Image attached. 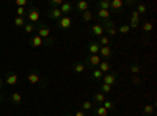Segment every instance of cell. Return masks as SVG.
I'll list each match as a JSON object with an SVG mask.
<instances>
[{
  "label": "cell",
  "mask_w": 157,
  "mask_h": 116,
  "mask_svg": "<svg viewBox=\"0 0 157 116\" xmlns=\"http://www.w3.org/2000/svg\"><path fill=\"white\" fill-rule=\"evenodd\" d=\"M123 6H124L123 0H112L110 2V11H119Z\"/></svg>",
  "instance_id": "5bb4252c"
},
{
  "label": "cell",
  "mask_w": 157,
  "mask_h": 116,
  "mask_svg": "<svg viewBox=\"0 0 157 116\" xmlns=\"http://www.w3.org/2000/svg\"><path fill=\"white\" fill-rule=\"evenodd\" d=\"M131 72H132V75H140V66L138 65H131Z\"/></svg>",
  "instance_id": "1f68e13d"
},
{
  "label": "cell",
  "mask_w": 157,
  "mask_h": 116,
  "mask_svg": "<svg viewBox=\"0 0 157 116\" xmlns=\"http://www.w3.org/2000/svg\"><path fill=\"white\" fill-rule=\"evenodd\" d=\"M41 116H44V114H41Z\"/></svg>",
  "instance_id": "7dc6e473"
},
{
  "label": "cell",
  "mask_w": 157,
  "mask_h": 116,
  "mask_svg": "<svg viewBox=\"0 0 157 116\" xmlns=\"http://www.w3.org/2000/svg\"><path fill=\"white\" fill-rule=\"evenodd\" d=\"M142 28H143V31H145V33H151V31H152V28H154V25H152V22H145Z\"/></svg>",
  "instance_id": "4dcf8cb0"
},
{
  "label": "cell",
  "mask_w": 157,
  "mask_h": 116,
  "mask_svg": "<svg viewBox=\"0 0 157 116\" xmlns=\"http://www.w3.org/2000/svg\"><path fill=\"white\" fill-rule=\"evenodd\" d=\"M74 8H76L77 11L84 13V11H87V10H88V2H85V0H80V2H77L76 5H74Z\"/></svg>",
  "instance_id": "2e32d148"
},
{
  "label": "cell",
  "mask_w": 157,
  "mask_h": 116,
  "mask_svg": "<svg viewBox=\"0 0 157 116\" xmlns=\"http://www.w3.org/2000/svg\"><path fill=\"white\" fill-rule=\"evenodd\" d=\"M11 101H13L14 104H21V102H22V94H21V93H13V94H11Z\"/></svg>",
  "instance_id": "f546056e"
},
{
  "label": "cell",
  "mask_w": 157,
  "mask_h": 116,
  "mask_svg": "<svg viewBox=\"0 0 157 116\" xmlns=\"http://www.w3.org/2000/svg\"><path fill=\"white\" fill-rule=\"evenodd\" d=\"M138 14H146L148 13V5L143 3V2H137V10H135Z\"/></svg>",
  "instance_id": "ac0fdd59"
},
{
  "label": "cell",
  "mask_w": 157,
  "mask_h": 116,
  "mask_svg": "<svg viewBox=\"0 0 157 116\" xmlns=\"http://www.w3.org/2000/svg\"><path fill=\"white\" fill-rule=\"evenodd\" d=\"M74 116H87V113H85V111H82V110H79V111L74 113Z\"/></svg>",
  "instance_id": "b9f144b4"
},
{
  "label": "cell",
  "mask_w": 157,
  "mask_h": 116,
  "mask_svg": "<svg viewBox=\"0 0 157 116\" xmlns=\"http://www.w3.org/2000/svg\"><path fill=\"white\" fill-rule=\"evenodd\" d=\"M97 69H99L102 74H107V72H110V69H112V65H110V61H108V60H102V61L99 63Z\"/></svg>",
  "instance_id": "8fae6325"
},
{
  "label": "cell",
  "mask_w": 157,
  "mask_h": 116,
  "mask_svg": "<svg viewBox=\"0 0 157 116\" xmlns=\"http://www.w3.org/2000/svg\"><path fill=\"white\" fill-rule=\"evenodd\" d=\"M90 35L93 38H101V36H104V28L101 27L99 24L96 25H91V28H90Z\"/></svg>",
  "instance_id": "277c9868"
},
{
  "label": "cell",
  "mask_w": 157,
  "mask_h": 116,
  "mask_svg": "<svg viewBox=\"0 0 157 116\" xmlns=\"http://www.w3.org/2000/svg\"><path fill=\"white\" fill-rule=\"evenodd\" d=\"M93 101L97 104V105H101L104 101H105V96H104V93H96L94 96H93Z\"/></svg>",
  "instance_id": "603a6c76"
},
{
  "label": "cell",
  "mask_w": 157,
  "mask_h": 116,
  "mask_svg": "<svg viewBox=\"0 0 157 116\" xmlns=\"http://www.w3.org/2000/svg\"><path fill=\"white\" fill-rule=\"evenodd\" d=\"M43 42H44V39L39 38L38 35H36V36H33V38L30 39V46H32V47H41Z\"/></svg>",
  "instance_id": "e0dca14e"
},
{
  "label": "cell",
  "mask_w": 157,
  "mask_h": 116,
  "mask_svg": "<svg viewBox=\"0 0 157 116\" xmlns=\"http://www.w3.org/2000/svg\"><path fill=\"white\" fill-rule=\"evenodd\" d=\"M63 116H72V114H63Z\"/></svg>",
  "instance_id": "f6af8a7d"
},
{
  "label": "cell",
  "mask_w": 157,
  "mask_h": 116,
  "mask_svg": "<svg viewBox=\"0 0 157 116\" xmlns=\"http://www.w3.org/2000/svg\"><path fill=\"white\" fill-rule=\"evenodd\" d=\"M35 27H36V25H33V24H25V27H24V30H25L27 33H33V30H35Z\"/></svg>",
  "instance_id": "74e56055"
},
{
  "label": "cell",
  "mask_w": 157,
  "mask_h": 116,
  "mask_svg": "<svg viewBox=\"0 0 157 116\" xmlns=\"http://www.w3.org/2000/svg\"><path fill=\"white\" fill-rule=\"evenodd\" d=\"M143 111H145V114H146V116H152V114H154V105H152V104L145 105Z\"/></svg>",
  "instance_id": "484cf974"
},
{
  "label": "cell",
  "mask_w": 157,
  "mask_h": 116,
  "mask_svg": "<svg viewBox=\"0 0 157 116\" xmlns=\"http://www.w3.org/2000/svg\"><path fill=\"white\" fill-rule=\"evenodd\" d=\"M71 25H72V19H71L69 16H63L60 21H57V27H58V28H61V30H68Z\"/></svg>",
  "instance_id": "6da1fadb"
},
{
  "label": "cell",
  "mask_w": 157,
  "mask_h": 116,
  "mask_svg": "<svg viewBox=\"0 0 157 116\" xmlns=\"http://www.w3.org/2000/svg\"><path fill=\"white\" fill-rule=\"evenodd\" d=\"M131 28H138L140 27V14H138L135 10L132 11V14H131V21H129V24H127Z\"/></svg>",
  "instance_id": "3957f363"
},
{
  "label": "cell",
  "mask_w": 157,
  "mask_h": 116,
  "mask_svg": "<svg viewBox=\"0 0 157 116\" xmlns=\"http://www.w3.org/2000/svg\"><path fill=\"white\" fill-rule=\"evenodd\" d=\"M38 27V36L43 38V39H47L50 36V30H49V27H46L44 24H39V25H36Z\"/></svg>",
  "instance_id": "5b68a950"
},
{
  "label": "cell",
  "mask_w": 157,
  "mask_h": 116,
  "mask_svg": "<svg viewBox=\"0 0 157 116\" xmlns=\"http://www.w3.org/2000/svg\"><path fill=\"white\" fill-rule=\"evenodd\" d=\"M94 114L96 116H108V111L104 108L102 105H97L96 108H94Z\"/></svg>",
  "instance_id": "ffe728a7"
},
{
  "label": "cell",
  "mask_w": 157,
  "mask_h": 116,
  "mask_svg": "<svg viewBox=\"0 0 157 116\" xmlns=\"http://www.w3.org/2000/svg\"><path fill=\"white\" fill-rule=\"evenodd\" d=\"M27 11H25V8H21V6H17V10H16V14H17V17H24V14H25Z\"/></svg>",
  "instance_id": "f35d334b"
},
{
  "label": "cell",
  "mask_w": 157,
  "mask_h": 116,
  "mask_svg": "<svg viewBox=\"0 0 157 116\" xmlns=\"http://www.w3.org/2000/svg\"><path fill=\"white\" fill-rule=\"evenodd\" d=\"M101 105H102V107H104V108H105L108 113H110V111H112V110L115 108V102H112V101H107V99H105L102 104H101Z\"/></svg>",
  "instance_id": "cb8c5ba5"
},
{
  "label": "cell",
  "mask_w": 157,
  "mask_h": 116,
  "mask_svg": "<svg viewBox=\"0 0 157 116\" xmlns=\"http://www.w3.org/2000/svg\"><path fill=\"white\" fill-rule=\"evenodd\" d=\"M84 71H85V63H80V61L74 63V72L76 74H82Z\"/></svg>",
  "instance_id": "44dd1931"
},
{
  "label": "cell",
  "mask_w": 157,
  "mask_h": 116,
  "mask_svg": "<svg viewBox=\"0 0 157 116\" xmlns=\"http://www.w3.org/2000/svg\"><path fill=\"white\" fill-rule=\"evenodd\" d=\"M97 10L110 11V0H101V2H97Z\"/></svg>",
  "instance_id": "d6986e66"
},
{
  "label": "cell",
  "mask_w": 157,
  "mask_h": 116,
  "mask_svg": "<svg viewBox=\"0 0 157 116\" xmlns=\"http://www.w3.org/2000/svg\"><path fill=\"white\" fill-rule=\"evenodd\" d=\"M27 80H29L32 85H36V83H38L39 80H41V77H39V74L36 72V71H30L29 75H27Z\"/></svg>",
  "instance_id": "7c38bea8"
},
{
  "label": "cell",
  "mask_w": 157,
  "mask_h": 116,
  "mask_svg": "<svg viewBox=\"0 0 157 116\" xmlns=\"http://www.w3.org/2000/svg\"><path fill=\"white\" fill-rule=\"evenodd\" d=\"M99 53H101V57H104L105 60H108L110 57L113 55V50H112V47H110V46H104V47L99 49Z\"/></svg>",
  "instance_id": "4fadbf2b"
},
{
  "label": "cell",
  "mask_w": 157,
  "mask_h": 116,
  "mask_svg": "<svg viewBox=\"0 0 157 116\" xmlns=\"http://www.w3.org/2000/svg\"><path fill=\"white\" fill-rule=\"evenodd\" d=\"M52 8H60L63 5V0H50V3H49Z\"/></svg>",
  "instance_id": "d590c367"
},
{
  "label": "cell",
  "mask_w": 157,
  "mask_h": 116,
  "mask_svg": "<svg viewBox=\"0 0 157 116\" xmlns=\"http://www.w3.org/2000/svg\"><path fill=\"white\" fill-rule=\"evenodd\" d=\"M29 21L33 24V25H36L38 24V21H39V11H38V8H32V10L29 11Z\"/></svg>",
  "instance_id": "52a82bcc"
},
{
  "label": "cell",
  "mask_w": 157,
  "mask_h": 116,
  "mask_svg": "<svg viewBox=\"0 0 157 116\" xmlns=\"http://www.w3.org/2000/svg\"><path fill=\"white\" fill-rule=\"evenodd\" d=\"M104 33H107V36H108V38H110V36H112V38H113V36H115V35L118 33V30L115 28V27H112V28H107V30H104Z\"/></svg>",
  "instance_id": "d6a6232c"
},
{
  "label": "cell",
  "mask_w": 157,
  "mask_h": 116,
  "mask_svg": "<svg viewBox=\"0 0 157 116\" xmlns=\"http://www.w3.org/2000/svg\"><path fill=\"white\" fill-rule=\"evenodd\" d=\"M0 99H2V96H0Z\"/></svg>",
  "instance_id": "bcb514c9"
},
{
  "label": "cell",
  "mask_w": 157,
  "mask_h": 116,
  "mask_svg": "<svg viewBox=\"0 0 157 116\" xmlns=\"http://www.w3.org/2000/svg\"><path fill=\"white\" fill-rule=\"evenodd\" d=\"M0 86H2V78H0Z\"/></svg>",
  "instance_id": "ee69618b"
},
{
  "label": "cell",
  "mask_w": 157,
  "mask_h": 116,
  "mask_svg": "<svg viewBox=\"0 0 157 116\" xmlns=\"http://www.w3.org/2000/svg\"><path fill=\"white\" fill-rule=\"evenodd\" d=\"M14 25H17V27H25V19H24V17H16V19H14Z\"/></svg>",
  "instance_id": "e575fe53"
},
{
  "label": "cell",
  "mask_w": 157,
  "mask_h": 116,
  "mask_svg": "<svg viewBox=\"0 0 157 116\" xmlns=\"http://www.w3.org/2000/svg\"><path fill=\"white\" fill-rule=\"evenodd\" d=\"M118 80V74L116 72H107L104 77H102V83H107L110 86H113Z\"/></svg>",
  "instance_id": "7a4b0ae2"
},
{
  "label": "cell",
  "mask_w": 157,
  "mask_h": 116,
  "mask_svg": "<svg viewBox=\"0 0 157 116\" xmlns=\"http://www.w3.org/2000/svg\"><path fill=\"white\" fill-rule=\"evenodd\" d=\"M60 11H61L63 16H68L69 13L74 11V5H72L71 2H63V5L60 6Z\"/></svg>",
  "instance_id": "9c48e42d"
},
{
  "label": "cell",
  "mask_w": 157,
  "mask_h": 116,
  "mask_svg": "<svg viewBox=\"0 0 157 116\" xmlns=\"http://www.w3.org/2000/svg\"><path fill=\"white\" fill-rule=\"evenodd\" d=\"M99 49H101V46L97 44V39H91L88 44V50L91 55H99Z\"/></svg>",
  "instance_id": "ba28073f"
},
{
  "label": "cell",
  "mask_w": 157,
  "mask_h": 116,
  "mask_svg": "<svg viewBox=\"0 0 157 116\" xmlns=\"http://www.w3.org/2000/svg\"><path fill=\"white\" fill-rule=\"evenodd\" d=\"M129 31H131V27H129L127 24H124V25H121V27H119V33L126 35V33H129Z\"/></svg>",
  "instance_id": "8d00e7d4"
},
{
  "label": "cell",
  "mask_w": 157,
  "mask_h": 116,
  "mask_svg": "<svg viewBox=\"0 0 157 116\" xmlns=\"http://www.w3.org/2000/svg\"><path fill=\"white\" fill-rule=\"evenodd\" d=\"M101 61H102V58H101L99 55H90V57H88V60H87V63H88L91 68H94V69H96V68L99 66Z\"/></svg>",
  "instance_id": "30bf717a"
},
{
  "label": "cell",
  "mask_w": 157,
  "mask_h": 116,
  "mask_svg": "<svg viewBox=\"0 0 157 116\" xmlns=\"http://www.w3.org/2000/svg\"><path fill=\"white\" fill-rule=\"evenodd\" d=\"M82 19H84L85 22H91V19H93V13H91L90 10L84 11V13H82Z\"/></svg>",
  "instance_id": "83f0119b"
},
{
  "label": "cell",
  "mask_w": 157,
  "mask_h": 116,
  "mask_svg": "<svg viewBox=\"0 0 157 116\" xmlns=\"http://www.w3.org/2000/svg\"><path fill=\"white\" fill-rule=\"evenodd\" d=\"M97 19L99 21L110 19V11H107V10H97Z\"/></svg>",
  "instance_id": "7402d4cb"
},
{
  "label": "cell",
  "mask_w": 157,
  "mask_h": 116,
  "mask_svg": "<svg viewBox=\"0 0 157 116\" xmlns=\"http://www.w3.org/2000/svg\"><path fill=\"white\" fill-rule=\"evenodd\" d=\"M91 77H93L94 80H101V78L104 77V74L101 72L99 69H93V71H91Z\"/></svg>",
  "instance_id": "f1b7e54d"
},
{
  "label": "cell",
  "mask_w": 157,
  "mask_h": 116,
  "mask_svg": "<svg viewBox=\"0 0 157 116\" xmlns=\"http://www.w3.org/2000/svg\"><path fill=\"white\" fill-rule=\"evenodd\" d=\"M127 5H131V6H134V5H137V2H134V0H127V2H126Z\"/></svg>",
  "instance_id": "7bdbcfd3"
},
{
  "label": "cell",
  "mask_w": 157,
  "mask_h": 116,
  "mask_svg": "<svg viewBox=\"0 0 157 116\" xmlns=\"http://www.w3.org/2000/svg\"><path fill=\"white\" fill-rule=\"evenodd\" d=\"M16 5H17V6H21V8H24V6L27 5V0H17Z\"/></svg>",
  "instance_id": "60d3db41"
},
{
  "label": "cell",
  "mask_w": 157,
  "mask_h": 116,
  "mask_svg": "<svg viewBox=\"0 0 157 116\" xmlns=\"http://www.w3.org/2000/svg\"><path fill=\"white\" fill-rule=\"evenodd\" d=\"M112 91V86L107 83H101V93H110Z\"/></svg>",
  "instance_id": "836d02e7"
},
{
  "label": "cell",
  "mask_w": 157,
  "mask_h": 116,
  "mask_svg": "<svg viewBox=\"0 0 157 116\" xmlns=\"http://www.w3.org/2000/svg\"><path fill=\"white\" fill-rule=\"evenodd\" d=\"M17 80H19V77H17V74H14V72H11V74L6 75V83L10 85V86L17 85Z\"/></svg>",
  "instance_id": "9a60e30c"
},
{
  "label": "cell",
  "mask_w": 157,
  "mask_h": 116,
  "mask_svg": "<svg viewBox=\"0 0 157 116\" xmlns=\"http://www.w3.org/2000/svg\"><path fill=\"white\" fill-rule=\"evenodd\" d=\"M132 82H134L135 85H138V83L142 82V77H140V75H134V77H132Z\"/></svg>",
  "instance_id": "ab89813d"
},
{
  "label": "cell",
  "mask_w": 157,
  "mask_h": 116,
  "mask_svg": "<svg viewBox=\"0 0 157 116\" xmlns=\"http://www.w3.org/2000/svg\"><path fill=\"white\" fill-rule=\"evenodd\" d=\"M110 39L112 38H108V36H101L99 38V41H97V44L101 47H104V46H110Z\"/></svg>",
  "instance_id": "d4e9b609"
},
{
  "label": "cell",
  "mask_w": 157,
  "mask_h": 116,
  "mask_svg": "<svg viewBox=\"0 0 157 116\" xmlns=\"http://www.w3.org/2000/svg\"><path fill=\"white\" fill-rule=\"evenodd\" d=\"M93 110V102L91 101H85L82 104V111H91Z\"/></svg>",
  "instance_id": "4316f807"
},
{
  "label": "cell",
  "mask_w": 157,
  "mask_h": 116,
  "mask_svg": "<svg viewBox=\"0 0 157 116\" xmlns=\"http://www.w3.org/2000/svg\"><path fill=\"white\" fill-rule=\"evenodd\" d=\"M47 16L50 17V19H53V21H60L61 17H63L60 8H49V10H47Z\"/></svg>",
  "instance_id": "8992f818"
}]
</instances>
